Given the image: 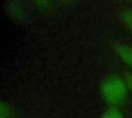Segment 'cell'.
Here are the masks:
<instances>
[{"label": "cell", "instance_id": "obj_4", "mask_svg": "<svg viewBox=\"0 0 132 118\" xmlns=\"http://www.w3.org/2000/svg\"><path fill=\"white\" fill-rule=\"evenodd\" d=\"M0 118H18L11 105L0 99Z\"/></svg>", "mask_w": 132, "mask_h": 118}, {"label": "cell", "instance_id": "obj_7", "mask_svg": "<svg viewBox=\"0 0 132 118\" xmlns=\"http://www.w3.org/2000/svg\"><path fill=\"white\" fill-rule=\"evenodd\" d=\"M123 79L127 85V88H128V91L129 93L132 94V71H128L124 74L123 76Z\"/></svg>", "mask_w": 132, "mask_h": 118}, {"label": "cell", "instance_id": "obj_2", "mask_svg": "<svg viewBox=\"0 0 132 118\" xmlns=\"http://www.w3.org/2000/svg\"><path fill=\"white\" fill-rule=\"evenodd\" d=\"M112 50L120 61L132 71V45L123 41H117L112 44Z\"/></svg>", "mask_w": 132, "mask_h": 118}, {"label": "cell", "instance_id": "obj_6", "mask_svg": "<svg viewBox=\"0 0 132 118\" xmlns=\"http://www.w3.org/2000/svg\"><path fill=\"white\" fill-rule=\"evenodd\" d=\"M99 118H125V115L120 108L106 107Z\"/></svg>", "mask_w": 132, "mask_h": 118}, {"label": "cell", "instance_id": "obj_5", "mask_svg": "<svg viewBox=\"0 0 132 118\" xmlns=\"http://www.w3.org/2000/svg\"><path fill=\"white\" fill-rule=\"evenodd\" d=\"M120 18L125 28L129 31V33L132 35V8H124L121 10Z\"/></svg>", "mask_w": 132, "mask_h": 118}, {"label": "cell", "instance_id": "obj_3", "mask_svg": "<svg viewBox=\"0 0 132 118\" xmlns=\"http://www.w3.org/2000/svg\"><path fill=\"white\" fill-rule=\"evenodd\" d=\"M5 11L8 14L9 17H11L13 21L22 22L26 18L27 12L26 7L19 2H8L5 5Z\"/></svg>", "mask_w": 132, "mask_h": 118}, {"label": "cell", "instance_id": "obj_1", "mask_svg": "<svg viewBox=\"0 0 132 118\" xmlns=\"http://www.w3.org/2000/svg\"><path fill=\"white\" fill-rule=\"evenodd\" d=\"M99 93L107 107L120 108L127 102L129 91L123 79L118 75H108L99 85Z\"/></svg>", "mask_w": 132, "mask_h": 118}]
</instances>
